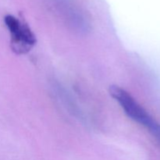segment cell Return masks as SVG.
<instances>
[{"instance_id": "1", "label": "cell", "mask_w": 160, "mask_h": 160, "mask_svg": "<svg viewBox=\"0 0 160 160\" xmlns=\"http://www.w3.org/2000/svg\"><path fill=\"white\" fill-rule=\"evenodd\" d=\"M109 93L130 118L143 126L160 142V124L127 91L112 86Z\"/></svg>"}, {"instance_id": "2", "label": "cell", "mask_w": 160, "mask_h": 160, "mask_svg": "<svg viewBox=\"0 0 160 160\" xmlns=\"http://www.w3.org/2000/svg\"><path fill=\"white\" fill-rule=\"evenodd\" d=\"M11 38V48L17 54H24L36 43V38L29 26L15 17L7 15L4 19Z\"/></svg>"}]
</instances>
